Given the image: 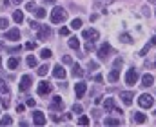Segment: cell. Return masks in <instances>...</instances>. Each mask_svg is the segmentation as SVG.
<instances>
[{
	"instance_id": "681fc988",
	"label": "cell",
	"mask_w": 156,
	"mask_h": 127,
	"mask_svg": "<svg viewBox=\"0 0 156 127\" xmlns=\"http://www.w3.org/2000/svg\"><path fill=\"white\" fill-rule=\"evenodd\" d=\"M151 44H153V45H156V37L153 38V40H151Z\"/></svg>"
},
{
	"instance_id": "3957f363",
	"label": "cell",
	"mask_w": 156,
	"mask_h": 127,
	"mask_svg": "<svg viewBox=\"0 0 156 127\" xmlns=\"http://www.w3.org/2000/svg\"><path fill=\"white\" fill-rule=\"evenodd\" d=\"M82 37L85 38V40H89V42H96L98 38H100V33L96 31V29H83V33H82Z\"/></svg>"
},
{
	"instance_id": "c3c4849f",
	"label": "cell",
	"mask_w": 156,
	"mask_h": 127,
	"mask_svg": "<svg viewBox=\"0 0 156 127\" xmlns=\"http://www.w3.org/2000/svg\"><path fill=\"white\" fill-rule=\"evenodd\" d=\"M100 2H104V4H111L113 0H100Z\"/></svg>"
},
{
	"instance_id": "db71d44e",
	"label": "cell",
	"mask_w": 156,
	"mask_h": 127,
	"mask_svg": "<svg viewBox=\"0 0 156 127\" xmlns=\"http://www.w3.org/2000/svg\"><path fill=\"white\" fill-rule=\"evenodd\" d=\"M154 16H156V11H154Z\"/></svg>"
},
{
	"instance_id": "7402d4cb",
	"label": "cell",
	"mask_w": 156,
	"mask_h": 127,
	"mask_svg": "<svg viewBox=\"0 0 156 127\" xmlns=\"http://www.w3.org/2000/svg\"><path fill=\"white\" fill-rule=\"evenodd\" d=\"M51 56H53L51 49H42V51H40V58H44V60H49Z\"/></svg>"
},
{
	"instance_id": "9c48e42d",
	"label": "cell",
	"mask_w": 156,
	"mask_h": 127,
	"mask_svg": "<svg viewBox=\"0 0 156 127\" xmlns=\"http://www.w3.org/2000/svg\"><path fill=\"white\" fill-rule=\"evenodd\" d=\"M33 124L35 125H44L45 124V115L42 111H35L33 113Z\"/></svg>"
},
{
	"instance_id": "7dc6e473",
	"label": "cell",
	"mask_w": 156,
	"mask_h": 127,
	"mask_svg": "<svg viewBox=\"0 0 156 127\" xmlns=\"http://www.w3.org/2000/svg\"><path fill=\"white\" fill-rule=\"evenodd\" d=\"M11 2H13V4H22L24 0H11Z\"/></svg>"
},
{
	"instance_id": "11a10c76",
	"label": "cell",
	"mask_w": 156,
	"mask_h": 127,
	"mask_svg": "<svg viewBox=\"0 0 156 127\" xmlns=\"http://www.w3.org/2000/svg\"><path fill=\"white\" fill-rule=\"evenodd\" d=\"M154 115H156V111H154Z\"/></svg>"
},
{
	"instance_id": "ba28073f",
	"label": "cell",
	"mask_w": 156,
	"mask_h": 127,
	"mask_svg": "<svg viewBox=\"0 0 156 127\" xmlns=\"http://www.w3.org/2000/svg\"><path fill=\"white\" fill-rule=\"evenodd\" d=\"M51 89H53V85L49 84V82H45V80H42V82L38 84V89H37V91H38V94H42V96H44V94L51 93Z\"/></svg>"
},
{
	"instance_id": "f6af8a7d",
	"label": "cell",
	"mask_w": 156,
	"mask_h": 127,
	"mask_svg": "<svg viewBox=\"0 0 156 127\" xmlns=\"http://www.w3.org/2000/svg\"><path fill=\"white\" fill-rule=\"evenodd\" d=\"M147 51H149V45H145V47H144V49H142V53H140V55H145V53H147Z\"/></svg>"
},
{
	"instance_id": "8992f818",
	"label": "cell",
	"mask_w": 156,
	"mask_h": 127,
	"mask_svg": "<svg viewBox=\"0 0 156 127\" xmlns=\"http://www.w3.org/2000/svg\"><path fill=\"white\" fill-rule=\"evenodd\" d=\"M109 53H111V44H109V42H104V45L98 49V58H100V60H105Z\"/></svg>"
},
{
	"instance_id": "d4e9b609",
	"label": "cell",
	"mask_w": 156,
	"mask_h": 127,
	"mask_svg": "<svg viewBox=\"0 0 156 127\" xmlns=\"http://www.w3.org/2000/svg\"><path fill=\"white\" fill-rule=\"evenodd\" d=\"M11 124H13V118H11V116H7V115H5V116H2L0 125H11Z\"/></svg>"
},
{
	"instance_id": "d6986e66",
	"label": "cell",
	"mask_w": 156,
	"mask_h": 127,
	"mask_svg": "<svg viewBox=\"0 0 156 127\" xmlns=\"http://www.w3.org/2000/svg\"><path fill=\"white\" fill-rule=\"evenodd\" d=\"M18 64H20V62H18V58H15V56H11V58L7 60V67H9V69H16Z\"/></svg>"
},
{
	"instance_id": "83f0119b",
	"label": "cell",
	"mask_w": 156,
	"mask_h": 127,
	"mask_svg": "<svg viewBox=\"0 0 156 127\" xmlns=\"http://www.w3.org/2000/svg\"><path fill=\"white\" fill-rule=\"evenodd\" d=\"M26 62H27V65H29V67H37V58H35V56H27V60H26Z\"/></svg>"
},
{
	"instance_id": "816d5d0a",
	"label": "cell",
	"mask_w": 156,
	"mask_h": 127,
	"mask_svg": "<svg viewBox=\"0 0 156 127\" xmlns=\"http://www.w3.org/2000/svg\"><path fill=\"white\" fill-rule=\"evenodd\" d=\"M149 2H151V4H156V0H149Z\"/></svg>"
},
{
	"instance_id": "4dcf8cb0",
	"label": "cell",
	"mask_w": 156,
	"mask_h": 127,
	"mask_svg": "<svg viewBox=\"0 0 156 127\" xmlns=\"http://www.w3.org/2000/svg\"><path fill=\"white\" fill-rule=\"evenodd\" d=\"M89 124V118L87 116H80L78 118V125H87Z\"/></svg>"
},
{
	"instance_id": "d590c367",
	"label": "cell",
	"mask_w": 156,
	"mask_h": 127,
	"mask_svg": "<svg viewBox=\"0 0 156 127\" xmlns=\"http://www.w3.org/2000/svg\"><path fill=\"white\" fill-rule=\"evenodd\" d=\"M35 104H37V102H35L33 98H27V100H26V105H27V107H35Z\"/></svg>"
},
{
	"instance_id": "6da1fadb",
	"label": "cell",
	"mask_w": 156,
	"mask_h": 127,
	"mask_svg": "<svg viewBox=\"0 0 156 127\" xmlns=\"http://www.w3.org/2000/svg\"><path fill=\"white\" fill-rule=\"evenodd\" d=\"M66 18H67V13H66L64 7H55V9L51 11V22H53V24H60V22H64Z\"/></svg>"
},
{
	"instance_id": "8d00e7d4",
	"label": "cell",
	"mask_w": 156,
	"mask_h": 127,
	"mask_svg": "<svg viewBox=\"0 0 156 127\" xmlns=\"http://www.w3.org/2000/svg\"><path fill=\"white\" fill-rule=\"evenodd\" d=\"M7 27V20L5 18H0V29H5Z\"/></svg>"
},
{
	"instance_id": "1f68e13d",
	"label": "cell",
	"mask_w": 156,
	"mask_h": 127,
	"mask_svg": "<svg viewBox=\"0 0 156 127\" xmlns=\"http://www.w3.org/2000/svg\"><path fill=\"white\" fill-rule=\"evenodd\" d=\"M26 49H29V51L37 49V42H27V44H26Z\"/></svg>"
},
{
	"instance_id": "4fadbf2b",
	"label": "cell",
	"mask_w": 156,
	"mask_h": 127,
	"mask_svg": "<svg viewBox=\"0 0 156 127\" xmlns=\"http://www.w3.org/2000/svg\"><path fill=\"white\" fill-rule=\"evenodd\" d=\"M51 109H55V111H62V109H64V102H62L60 96H55V98H53V102H51Z\"/></svg>"
},
{
	"instance_id": "ffe728a7",
	"label": "cell",
	"mask_w": 156,
	"mask_h": 127,
	"mask_svg": "<svg viewBox=\"0 0 156 127\" xmlns=\"http://www.w3.org/2000/svg\"><path fill=\"white\" fill-rule=\"evenodd\" d=\"M73 76H78V78H82V76H83V71H82V67H80L78 64L73 65Z\"/></svg>"
},
{
	"instance_id": "e575fe53",
	"label": "cell",
	"mask_w": 156,
	"mask_h": 127,
	"mask_svg": "<svg viewBox=\"0 0 156 127\" xmlns=\"http://www.w3.org/2000/svg\"><path fill=\"white\" fill-rule=\"evenodd\" d=\"M69 35V27H62L60 29V37H67Z\"/></svg>"
},
{
	"instance_id": "9a60e30c",
	"label": "cell",
	"mask_w": 156,
	"mask_h": 127,
	"mask_svg": "<svg viewBox=\"0 0 156 127\" xmlns=\"http://www.w3.org/2000/svg\"><path fill=\"white\" fill-rule=\"evenodd\" d=\"M153 84H154V76L153 75H144L142 76V85L144 87H151Z\"/></svg>"
},
{
	"instance_id": "52a82bcc",
	"label": "cell",
	"mask_w": 156,
	"mask_h": 127,
	"mask_svg": "<svg viewBox=\"0 0 156 127\" xmlns=\"http://www.w3.org/2000/svg\"><path fill=\"white\" fill-rule=\"evenodd\" d=\"M31 84H33V78H31L29 75H24V76H22V80H20V85H18V87H20V91L24 93V91H27V89L31 87Z\"/></svg>"
},
{
	"instance_id": "ab89813d",
	"label": "cell",
	"mask_w": 156,
	"mask_h": 127,
	"mask_svg": "<svg viewBox=\"0 0 156 127\" xmlns=\"http://www.w3.org/2000/svg\"><path fill=\"white\" fill-rule=\"evenodd\" d=\"M29 27H31V29H38L40 26L37 24V22H35V20H33V22H29Z\"/></svg>"
},
{
	"instance_id": "5bb4252c",
	"label": "cell",
	"mask_w": 156,
	"mask_h": 127,
	"mask_svg": "<svg viewBox=\"0 0 156 127\" xmlns=\"http://www.w3.org/2000/svg\"><path fill=\"white\" fill-rule=\"evenodd\" d=\"M120 98H122V102H123L125 105H131V104H133V93H131V91H123V93L120 94Z\"/></svg>"
},
{
	"instance_id": "277c9868",
	"label": "cell",
	"mask_w": 156,
	"mask_h": 127,
	"mask_svg": "<svg viewBox=\"0 0 156 127\" xmlns=\"http://www.w3.org/2000/svg\"><path fill=\"white\" fill-rule=\"evenodd\" d=\"M136 82H138V71H136V69H129L127 75H125V84L134 85Z\"/></svg>"
},
{
	"instance_id": "7a4b0ae2",
	"label": "cell",
	"mask_w": 156,
	"mask_h": 127,
	"mask_svg": "<svg viewBox=\"0 0 156 127\" xmlns=\"http://www.w3.org/2000/svg\"><path fill=\"white\" fill-rule=\"evenodd\" d=\"M153 104H154V100H153L149 94H140V96H138V105H140V107H144V109H151Z\"/></svg>"
},
{
	"instance_id": "2e32d148",
	"label": "cell",
	"mask_w": 156,
	"mask_h": 127,
	"mask_svg": "<svg viewBox=\"0 0 156 127\" xmlns=\"http://www.w3.org/2000/svg\"><path fill=\"white\" fill-rule=\"evenodd\" d=\"M49 37H51V29L44 26V27L38 31V38H40V40H45V38H49Z\"/></svg>"
},
{
	"instance_id": "ee69618b",
	"label": "cell",
	"mask_w": 156,
	"mask_h": 127,
	"mask_svg": "<svg viewBox=\"0 0 156 127\" xmlns=\"http://www.w3.org/2000/svg\"><path fill=\"white\" fill-rule=\"evenodd\" d=\"M51 118H53V122H55V124H58V122H60V118H58V116H56V115H53V116H51Z\"/></svg>"
},
{
	"instance_id": "bcb514c9",
	"label": "cell",
	"mask_w": 156,
	"mask_h": 127,
	"mask_svg": "<svg viewBox=\"0 0 156 127\" xmlns=\"http://www.w3.org/2000/svg\"><path fill=\"white\" fill-rule=\"evenodd\" d=\"M64 64H71V58L69 56H64Z\"/></svg>"
},
{
	"instance_id": "f35d334b",
	"label": "cell",
	"mask_w": 156,
	"mask_h": 127,
	"mask_svg": "<svg viewBox=\"0 0 156 127\" xmlns=\"http://www.w3.org/2000/svg\"><path fill=\"white\" fill-rule=\"evenodd\" d=\"M73 111H75V113H78V115H80V113H82V105H73Z\"/></svg>"
},
{
	"instance_id": "30bf717a",
	"label": "cell",
	"mask_w": 156,
	"mask_h": 127,
	"mask_svg": "<svg viewBox=\"0 0 156 127\" xmlns=\"http://www.w3.org/2000/svg\"><path fill=\"white\" fill-rule=\"evenodd\" d=\"M53 75H55V78H58V80H64V78H66V69H64L60 64H56V65L53 67Z\"/></svg>"
},
{
	"instance_id": "7c38bea8",
	"label": "cell",
	"mask_w": 156,
	"mask_h": 127,
	"mask_svg": "<svg viewBox=\"0 0 156 127\" xmlns=\"http://www.w3.org/2000/svg\"><path fill=\"white\" fill-rule=\"evenodd\" d=\"M85 91H87V85H85V82H78V84H75V93H76V98H82V96L85 94Z\"/></svg>"
},
{
	"instance_id": "8fae6325",
	"label": "cell",
	"mask_w": 156,
	"mask_h": 127,
	"mask_svg": "<svg viewBox=\"0 0 156 127\" xmlns=\"http://www.w3.org/2000/svg\"><path fill=\"white\" fill-rule=\"evenodd\" d=\"M5 38H7V40H13V42H16V40L20 38V31H18L16 27H13V29L5 31Z\"/></svg>"
},
{
	"instance_id": "f907efd6",
	"label": "cell",
	"mask_w": 156,
	"mask_h": 127,
	"mask_svg": "<svg viewBox=\"0 0 156 127\" xmlns=\"http://www.w3.org/2000/svg\"><path fill=\"white\" fill-rule=\"evenodd\" d=\"M45 2H49V4H55V0H45Z\"/></svg>"
},
{
	"instance_id": "f546056e",
	"label": "cell",
	"mask_w": 156,
	"mask_h": 127,
	"mask_svg": "<svg viewBox=\"0 0 156 127\" xmlns=\"http://www.w3.org/2000/svg\"><path fill=\"white\" fill-rule=\"evenodd\" d=\"M47 73H49V67H47V64H45V65H42V67L38 69V75H40V76H45Z\"/></svg>"
},
{
	"instance_id": "44dd1931",
	"label": "cell",
	"mask_w": 156,
	"mask_h": 127,
	"mask_svg": "<svg viewBox=\"0 0 156 127\" xmlns=\"http://www.w3.org/2000/svg\"><path fill=\"white\" fill-rule=\"evenodd\" d=\"M104 124H105V125H120V120H118V118H113V116H109V118L104 120Z\"/></svg>"
},
{
	"instance_id": "e0dca14e",
	"label": "cell",
	"mask_w": 156,
	"mask_h": 127,
	"mask_svg": "<svg viewBox=\"0 0 156 127\" xmlns=\"http://www.w3.org/2000/svg\"><path fill=\"white\" fill-rule=\"evenodd\" d=\"M133 120H134L136 124H145V120H147V115H144V113H134Z\"/></svg>"
},
{
	"instance_id": "603a6c76",
	"label": "cell",
	"mask_w": 156,
	"mask_h": 127,
	"mask_svg": "<svg viewBox=\"0 0 156 127\" xmlns=\"http://www.w3.org/2000/svg\"><path fill=\"white\" fill-rule=\"evenodd\" d=\"M69 47H71V49H78V47H80V42H78L76 37H71V38H69Z\"/></svg>"
},
{
	"instance_id": "b9f144b4",
	"label": "cell",
	"mask_w": 156,
	"mask_h": 127,
	"mask_svg": "<svg viewBox=\"0 0 156 127\" xmlns=\"http://www.w3.org/2000/svg\"><path fill=\"white\" fill-rule=\"evenodd\" d=\"M120 65H122V58H118L116 62H115V67H116V69L120 67Z\"/></svg>"
},
{
	"instance_id": "d6a6232c",
	"label": "cell",
	"mask_w": 156,
	"mask_h": 127,
	"mask_svg": "<svg viewBox=\"0 0 156 127\" xmlns=\"http://www.w3.org/2000/svg\"><path fill=\"white\" fill-rule=\"evenodd\" d=\"M9 89H7V85H5V82H2L0 80V93H7Z\"/></svg>"
},
{
	"instance_id": "836d02e7",
	"label": "cell",
	"mask_w": 156,
	"mask_h": 127,
	"mask_svg": "<svg viewBox=\"0 0 156 127\" xmlns=\"http://www.w3.org/2000/svg\"><path fill=\"white\" fill-rule=\"evenodd\" d=\"M35 7H37V5H35L33 2H27V4H26V9H27V11H35Z\"/></svg>"
},
{
	"instance_id": "60d3db41",
	"label": "cell",
	"mask_w": 156,
	"mask_h": 127,
	"mask_svg": "<svg viewBox=\"0 0 156 127\" xmlns=\"http://www.w3.org/2000/svg\"><path fill=\"white\" fill-rule=\"evenodd\" d=\"M18 51H20V47H18V45H16V47H11V49H9V53H18Z\"/></svg>"
},
{
	"instance_id": "7bdbcfd3",
	"label": "cell",
	"mask_w": 156,
	"mask_h": 127,
	"mask_svg": "<svg viewBox=\"0 0 156 127\" xmlns=\"http://www.w3.org/2000/svg\"><path fill=\"white\" fill-rule=\"evenodd\" d=\"M94 80H96V82H102V80H104V76H102V75H96V76H94Z\"/></svg>"
},
{
	"instance_id": "5b68a950",
	"label": "cell",
	"mask_w": 156,
	"mask_h": 127,
	"mask_svg": "<svg viewBox=\"0 0 156 127\" xmlns=\"http://www.w3.org/2000/svg\"><path fill=\"white\" fill-rule=\"evenodd\" d=\"M104 109H105V111H115L116 115H122V109H118L116 107V104H115L113 98H107V100L104 102Z\"/></svg>"
},
{
	"instance_id": "cb8c5ba5",
	"label": "cell",
	"mask_w": 156,
	"mask_h": 127,
	"mask_svg": "<svg viewBox=\"0 0 156 127\" xmlns=\"http://www.w3.org/2000/svg\"><path fill=\"white\" fill-rule=\"evenodd\" d=\"M107 78H109V82H116L118 78H120V73H118V69H115V71H111Z\"/></svg>"
},
{
	"instance_id": "74e56055",
	"label": "cell",
	"mask_w": 156,
	"mask_h": 127,
	"mask_svg": "<svg viewBox=\"0 0 156 127\" xmlns=\"http://www.w3.org/2000/svg\"><path fill=\"white\" fill-rule=\"evenodd\" d=\"M93 49H94V45H93L91 42H87V44H85V51H87V53H91Z\"/></svg>"
},
{
	"instance_id": "4316f807",
	"label": "cell",
	"mask_w": 156,
	"mask_h": 127,
	"mask_svg": "<svg viewBox=\"0 0 156 127\" xmlns=\"http://www.w3.org/2000/svg\"><path fill=\"white\" fill-rule=\"evenodd\" d=\"M82 27V20L80 18H75L73 22H71V29H80Z\"/></svg>"
},
{
	"instance_id": "484cf974",
	"label": "cell",
	"mask_w": 156,
	"mask_h": 127,
	"mask_svg": "<svg viewBox=\"0 0 156 127\" xmlns=\"http://www.w3.org/2000/svg\"><path fill=\"white\" fill-rule=\"evenodd\" d=\"M35 16L37 18H44L45 16V9L44 7H35Z\"/></svg>"
},
{
	"instance_id": "f5cc1de1",
	"label": "cell",
	"mask_w": 156,
	"mask_h": 127,
	"mask_svg": "<svg viewBox=\"0 0 156 127\" xmlns=\"http://www.w3.org/2000/svg\"><path fill=\"white\" fill-rule=\"evenodd\" d=\"M0 67H2V56H0Z\"/></svg>"
},
{
	"instance_id": "ac0fdd59",
	"label": "cell",
	"mask_w": 156,
	"mask_h": 127,
	"mask_svg": "<svg viewBox=\"0 0 156 127\" xmlns=\"http://www.w3.org/2000/svg\"><path fill=\"white\" fill-rule=\"evenodd\" d=\"M13 20H15L16 24H20V22H24V11H20V9H16V11L13 13Z\"/></svg>"
},
{
	"instance_id": "f1b7e54d",
	"label": "cell",
	"mask_w": 156,
	"mask_h": 127,
	"mask_svg": "<svg viewBox=\"0 0 156 127\" xmlns=\"http://www.w3.org/2000/svg\"><path fill=\"white\" fill-rule=\"evenodd\" d=\"M120 40H122V42H125V44H131V42H133V38H131V37H129L127 33H123V35H120Z\"/></svg>"
}]
</instances>
